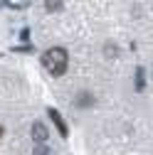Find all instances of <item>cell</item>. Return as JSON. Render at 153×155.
Masks as SVG:
<instances>
[{
    "label": "cell",
    "mask_w": 153,
    "mask_h": 155,
    "mask_svg": "<svg viewBox=\"0 0 153 155\" xmlns=\"http://www.w3.org/2000/svg\"><path fill=\"white\" fill-rule=\"evenodd\" d=\"M42 64L52 76H62L67 71V64H69V54L62 47H52L42 54Z\"/></svg>",
    "instance_id": "6da1fadb"
},
{
    "label": "cell",
    "mask_w": 153,
    "mask_h": 155,
    "mask_svg": "<svg viewBox=\"0 0 153 155\" xmlns=\"http://www.w3.org/2000/svg\"><path fill=\"white\" fill-rule=\"evenodd\" d=\"M30 135H32V140H35V143H45V140H47V135H49V130H47V126H45L42 121H35L32 128H30Z\"/></svg>",
    "instance_id": "7a4b0ae2"
},
{
    "label": "cell",
    "mask_w": 153,
    "mask_h": 155,
    "mask_svg": "<svg viewBox=\"0 0 153 155\" xmlns=\"http://www.w3.org/2000/svg\"><path fill=\"white\" fill-rule=\"evenodd\" d=\"M47 113H49V118H52V121L57 123V128H59V133H62V135H67V126H64V118H62V116L57 113L54 108H49Z\"/></svg>",
    "instance_id": "3957f363"
},
{
    "label": "cell",
    "mask_w": 153,
    "mask_h": 155,
    "mask_svg": "<svg viewBox=\"0 0 153 155\" xmlns=\"http://www.w3.org/2000/svg\"><path fill=\"white\" fill-rule=\"evenodd\" d=\"M143 86H146V71L143 69H136V89L141 91Z\"/></svg>",
    "instance_id": "277c9868"
},
{
    "label": "cell",
    "mask_w": 153,
    "mask_h": 155,
    "mask_svg": "<svg viewBox=\"0 0 153 155\" xmlns=\"http://www.w3.org/2000/svg\"><path fill=\"white\" fill-rule=\"evenodd\" d=\"M45 8L49 12H57V10H62V0H45Z\"/></svg>",
    "instance_id": "5b68a950"
},
{
    "label": "cell",
    "mask_w": 153,
    "mask_h": 155,
    "mask_svg": "<svg viewBox=\"0 0 153 155\" xmlns=\"http://www.w3.org/2000/svg\"><path fill=\"white\" fill-rule=\"evenodd\" d=\"M91 94H79L76 96V106H91Z\"/></svg>",
    "instance_id": "8992f818"
},
{
    "label": "cell",
    "mask_w": 153,
    "mask_h": 155,
    "mask_svg": "<svg viewBox=\"0 0 153 155\" xmlns=\"http://www.w3.org/2000/svg\"><path fill=\"white\" fill-rule=\"evenodd\" d=\"M35 155H47V150H45V148H40V143H37V148H35Z\"/></svg>",
    "instance_id": "52a82bcc"
},
{
    "label": "cell",
    "mask_w": 153,
    "mask_h": 155,
    "mask_svg": "<svg viewBox=\"0 0 153 155\" xmlns=\"http://www.w3.org/2000/svg\"><path fill=\"white\" fill-rule=\"evenodd\" d=\"M3 133H5V130H3V126H0V138H3Z\"/></svg>",
    "instance_id": "ba28073f"
}]
</instances>
